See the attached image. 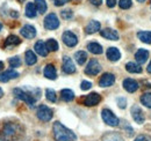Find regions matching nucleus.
Returning <instances> with one entry per match:
<instances>
[{"instance_id": "1", "label": "nucleus", "mask_w": 151, "mask_h": 141, "mask_svg": "<svg viewBox=\"0 0 151 141\" xmlns=\"http://www.w3.org/2000/svg\"><path fill=\"white\" fill-rule=\"evenodd\" d=\"M54 138L56 141H76L77 135L59 122H55L52 126Z\"/></svg>"}, {"instance_id": "2", "label": "nucleus", "mask_w": 151, "mask_h": 141, "mask_svg": "<svg viewBox=\"0 0 151 141\" xmlns=\"http://www.w3.org/2000/svg\"><path fill=\"white\" fill-rule=\"evenodd\" d=\"M13 94H14L19 100L23 101L26 104H28L29 106H34L35 102H36V100H35L29 93H27L26 90H23L22 88H14L13 89Z\"/></svg>"}, {"instance_id": "3", "label": "nucleus", "mask_w": 151, "mask_h": 141, "mask_svg": "<svg viewBox=\"0 0 151 141\" xmlns=\"http://www.w3.org/2000/svg\"><path fill=\"white\" fill-rule=\"evenodd\" d=\"M36 116L42 122H50L54 113H52V110L49 108V106L44 105V104H41L37 108V111H36Z\"/></svg>"}, {"instance_id": "4", "label": "nucleus", "mask_w": 151, "mask_h": 141, "mask_svg": "<svg viewBox=\"0 0 151 141\" xmlns=\"http://www.w3.org/2000/svg\"><path fill=\"white\" fill-rule=\"evenodd\" d=\"M101 117H102V120L107 125L112 126V127H115L120 124V119L114 115L113 112L109 110V109H104L101 111Z\"/></svg>"}, {"instance_id": "5", "label": "nucleus", "mask_w": 151, "mask_h": 141, "mask_svg": "<svg viewBox=\"0 0 151 141\" xmlns=\"http://www.w3.org/2000/svg\"><path fill=\"white\" fill-rule=\"evenodd\" d=\"M59 27V20L55 13L48 14L44 19V28L47 30H55Z\"/></svg>"}, {"instance_id": "6", "label": "nucleus", "mask_w": 151, "mask_h": 141, "mask_svg": "<svg viewBox=\"0 0 151 141\" xmlns=\"http://www.w3.org/2000/svg\"><path fill=\"white\" fill-rule=\"evenodd\" d=\"M100 70H101V65H100V63H99L96 59H91V60L88 61L86 68H85V73H86L87 75L94 76V75L100 73Z\"/></svg>"}, {"instance_id": "7", "label": "nucleus", "mask_w": 151, "mask_h": 141, "mask_svg": "<svg viewBox=\"0 0 151 141\" xmlns=\"http://www.w3.org/2000/svg\"><path fill=\"white\" fill-rule=\"evenodd\" d=\"M18 131H19V126H18L17 124L7 123V124H5V126H4V128H2V135H4L5 138L9 139V138L15 137V134L18 133Z\"/></svg>"}, {"instance_id": "8", "label": "nucleus", "mask_w": 151, "mask_h": 141, "mask_svg": "<svg viewBox=\"0 0 151 141\" xmlns=\"http://www.w3.org/2000/svg\"><path fill=\"white\" fill-rule=\"evenodd\" d=\"M101 101V96L98 93H91L83 98V104L86 106H94Z\"/></svg>"}, {"instance_id": "9", "label": "nucleus", "mask_w": 151, "mask_h": 141, "mask_svg": "<svg viewBox=\"0 0 151 141\" xmlns=\"http://www.w3.org/2000/svg\"><path fill=\"white\" fill-rule=\"evenodd\" d=\"M62 39L64 42V44L69 48H73L78 44V37L72 33V31H65L63 36H62Z\"/></svg>"}, {"instance_id": "10", "label": "nucleus", "mask_w": 151, "mask_h": 141, "mask_svg": "<svg viewBox=\"0 0 151 141\" xmlns=\"http://www.w3.org/2000/svg\"><path fill=\"white\" fill-rule=\"evenodd\" d=\"M62 68L63 72L65 74H73L76 72V66L75 63L72 61V59L68 56H64L63 57V65H62Z\"/></svg>"}, {"instance_id": "11", "label": "nucleus", "mask_w": 151, "mask_h": 141, "mask_svg": "<svg viewBox=\"0 0 151 141\" xmlns=\"http://www.w3.org/2000/svg\"><path fill=\"white\" fill-rule=\"evenodd\" d=\"M115 82V75L112 73H105L100 80H99V86L100 87H111Z\"/></svg>"}, {"instance_id": "12", "label": "nucleus", "mask_w": 151, "mask_h": 141, "mask_svg": "<svg viewBox=\"0 0 151 141\" xmlns=\"http://www.w3.org/2000/svg\"><path fill=\"white\" fill-rule=\"evenodd\" d=\"M132 119L138 124H143L144 123V113L142 111V109L138 105H132Z\"/></svg>"}, {"instance_id": "13", "label": "nucleus", "mask_w": 151, "mask_h": 141, "mask_svg": "<svg viewBox=\"0 0 151 141\" xmlns=\"http://www.w3.org/2000/svg\"><path fill=\"white\" fill-rule=\"evenodd\" d=\"M20 34L23 36L24 38H28V39H32L36 36V29L34 26H30V24H26L21 28L20 30Z\"/></svg>"}, {"instance_id": "14", "label": "nucleus", "mask_w": 151, "mask_h": 141, "mask_svg": "<svg viewBox=\"0 0 151 141\" xmlns=\"http://www.w3.org/2000/svg\"><path fill=\"white\" fill-rule=\"evenodd\" d=\"M100 35L106 39H111V41H117L119 39V33L116 30H114L112 28H106L102 29L100 31Z\"/></svg>"}, {"instance_id": "15", "label": "nucleus", "mask_w": 151, "mask_h": 141, "mask_svg": "<svg viewBox=\"0 0 151 141\" xmlns=\"http://www.w3.org/2000/svg\"><path fill=\"white\" fill-rule=\"evenodd\" d=\"M19 76V73L14 70H8L4 73H0V82H8L9 80L17 79Z\"/></svg>"}, {"instance_id": "16", "label": "nucleus", "mask_w": 151, "mask_h": 141, "mask_svg": "<svg viewBox=\"0 0 151 141\" xmlns=\"http://www.w3.org/2000/svg\"><path fill=\"white\" fill-rule=\"evenodd\" d=\"M123 88L128 93H135L138 89V82L134 79H124L123 80Z\"/></svg>"}, {"instance_id": "17", "label": "nucleus", "mask_w": 151, "mask_h": 141, "mask_svg": "<svg viewBox=\"0 0 151 141\" xmlns=\"http://www.w3.org/2000/svg\"><path fill=\"white\" fill-rule=\"evenodd\" d=\"M106 56H107V58L111 60V61H117V60H120V58H121V52H120V50L117 49V48H108L107 49V52H106Z\"/></svg>"}, {"instance_id": "18", "label": "nucleus", "mask_w": 151, "mask_h": 141, "mask_svg": "<svg viewBox=\"0 0 151 141\" xmlns=\"http://www.w3.org/2000/svg\"><path fill=\"white\" fill-rule=\"evenodd\" d=\"M100 27H101V24H100L99 21L92 20V21H90V22L87 23V26L85 27V33H86V34H90V35H91V34H94V33L100 30Z\"/></svg>"}, {"instance_id": "19", "label": "nucleus", "mask_w": 151, "mask_h": 141, "mask_svg": "<svg viewBox=\"0 0 151 141\" xmlns=\"http://www.w3.org/2000/svg\"><path fill=\"white\" fill-rule=\"evenodd\" d=\"M135 58H136V61L139 65H142V64H144L148 60V58H149V51L145 50V49H139V50H137V52L135 53Z\"/></svg>"}, {"instance_id": "20", "label": "nucleus", "mask_w": 151, "mask_h": 141, "mask_svg": "<svg viewBox=\"0 0 151 141\" xmlns=\"http://www.w3.org/2000/svg\"><path fill=\"white\" fill-rule=\"evenodd\" d=\"M44 76L47 79H50V80H56L57 78V70L55 68V66L52 64H48L45 67H44Z\"/></svg>"}, {"instance_id": "21", "label": "nucleus", "mask_w": 151, "mask_h": 141, "mask_svg": "<svg viewBox=\"0 0 151 141\" xmlns=\"http://www.w3.org/2000/svg\"><path fill=\"white\" fill-rule=\"evenodd\" d=\"M34 49H35L36 53H38V54L42 56V57H47V56H48V52H49V50L47 49V45H45V43H44L43 41L36 42Z\"/></svg>"}, {"instance_id": "22", "label": "nucleus", "mask_w": 151, "mask_h": 141, "mask_svg": "<svg viewBox=\"0 0 151 141\" xmlns=\"http://www.w3.org/2000/svg\"><path fill=\"white\" fill-rule=\"evenodd\" d=\"M37 14V9L34 2H28L26 6V16L29 19H33L36 16Z\"/></svg>"}, {"instance_id": "23", "label": "nucleus", "mask_w": 151, "mask_h": 141, "mask_svg": "<svg viewBox=\"0 0 151 141\" xmlns=\"http://www.w3.org/2000/svg\"><path fill=\"white\" fill-rule=\"evenodd\" d=\"M60 98L64 102H71L75 98V93L71 89H63L60 90Z\"/></svg>"}, {"instance_id": "24", "label": "nucleus", "mask_w": 151, "mask_h": 141, "mask_svg": "<svg viewBox=\"0 0 151 141\" xmlns=\"http://www.w3.org/2000/svg\"><path fill=\"white\" fill-rule=\"evenodd\" d=\"M87 50L90 51L91 53H93V54H101L102 53V46L99 44V43H96V42H91V43H88L87 44Z\"/></svg>"}, {"instance_id": "25", "label": "nucleus", "mask_w": 151, "mask_h": 141, "mask_svg": "<svg viewBox=\"0 0 151 141\" xmlns=\"http://www.w3.org/2000/svg\"><path fill=\"white\" fill-rule=\"evenodd\" d=\"M24 59H26V64L32 66V65H35L36 61H37V58H36V54L33 52L32 50H28L26 54H24Z\"/></svg>"}, {"instance_id": "26", "label": "nucleus", "mask_w": 151, "mask_h": 141, "mask_svg": "<svg viewBox=\"0 0 151 141\" xmlns=\"http://www.w3.org/2000/svg\"><path fill=\"white\" fill-rule=\"evenodd\" d=\"M21 43V39H20L18 36L15 35H11L6 38V42H5V46H14V45H19Z\"/></svg>"}, {"instance_id": "27", "label": "nucleus", "mask_w": 151, "mask_h": 141, "mask_svg": "<svg viewBox=\"0 0 151 141\" xmlns=\"http://www.w3.org/2000/svg\"><path fill=\"white\" fill-rule=\"evenodd\" d=\"M102 141H123V139L119 133L111 132V133H107L102 137Z\"/></svg>"}, {"instance_id": "28", "label": "nucleus", "mask_w": 151, "mask_h": 141, "mask_svg": "<svg viewBox=\"0 0 151 141\" xmlns=\"http://www.w3.org/2000/svg\"><path fill=\"white\" fill-rule=\"evenodd\" d=\"M75 59L78 65H84L85 61L87 60V53L85 51H77L75 53Z\"/></svg>"}, {"instance_id": "29", "label": "nucleus", "mask_w": 151, "mask_h": 141, "mask_svg": "<svg viewBox=\"0 0 151 141\" xmlns=\"http://www.w3.org/2000/svg\"><path fill=\"white\" fill-rule=\"evenodd\" d=\"M137 36L141 39V42L145 44H151V31H138Z\"/></svg>"}, {"instance_id": "30", "label": "nucleus", "mask_w": 151, "mask_h": 141, "mask_svg": "<svg viewBox=\"0 0 151 141\" xmlns=\"http://www.w3.org/2000/svg\"><path fill=\"white\" fill-rule=\"evenodd\" d=\"M34 4H35V6H36L37 13H40V14H44V13L47 12L48 6H47L45 0H35Z\"/></svg>"}, {"instance_id": "31", "label": "nucleus", "mask_w": 151, "mask_h": 141, "mask_svg": "<svg viewBox=\"0 0 151 141\" xmlns=\"http://www.w3.org/2000/svg\"><path fill=\"white\" fill-rule=\"evenodd\" d=\"M126 70L129 73H142V67L139 66V64H136V63L126 64Z\"/></svg>"}, {"instance_id": "32", "label": "nucleus", "mask_w": 151, "mask_h": 141, "mask_svg": "<svg viewBox=\"0 0 151 141\" xmlns=\"http://www.w3.org/2000/svg\"><path fill=\"white\" fill-rule=\"evenodd\" d=\"M23 90H26L27 93H29L36 101H37L38 98L41 97V90L38 88H33V87H24V88H22Z\"/></svg>"}, {"instance_id": "33", "label": "nucleus", "mask_w": 151, "mask_h": 141, "mask_svg": "<svg viewBox=\"0 0 151 141\" xmlns=\"http://www.w3.org/2000/svg\"><path fill=\"white\" fill-rule=\"evenodd\" d=\"M45 45H47V49H48L49 51L55 52V51L58 50V43H57L56 39H54V38L48 39V41H47V43H45Z\"/></svg>"}, {"instance_id": "34", "label": "nucleus", "mask_w": 151, "mask_h": 141, "mask_svg": "<svg viewBox=\"0 0 151 141\" xmlns=\"http://www.w3.org/2000/svg\"><path fill=\"white\" fill-rule=\"evenodd\" d=\"M141 103L147 108H151V93H144L141 96Z\"/></svg>"}, {"instance_id": "35", "label": "nucleus", "mask_w": 151, "mask_h": 141, "mask_svg": "<svg viewBox=\"0 0 151 141\" xmlns=\"http://www.w3.org/2000/svg\"><path fill=\"white\" fill-rule=\"evenodd\" d=\"M45 97H47V100H48V101H50V102L55 103V102L57 101L56 91H55V90H52V89L48 88L47 90H45Z\"/></svg>"}, {"instance_id": "36", "label": "nucleus", "mask_w": 151, "mask_h": 141, "mask_svg": "<svg viewBox=\"0 0 151 141\" xmlns=\"http://www.w3.org/2000/svg\"><path fill=\"white\" fill-rule=\"evenodd\" d=\"M8 63H9V65H11V67H13V68L21 66V59H20L18 56H14V57L9 58Z\"/></svg>"}, {"instance_id": "37", "label": "nucleus", "mask_w": 151, "mask_h": 141, "mask_svg": "<svg viewBox=\"0 0 151 141\" xmlns=\"http://www.w3.org/2000/svg\"><path fill=\"white\" fill-rule=\"evenodd\" d=\"M119 6L122 9H128L132 7V0H120L119 1Z\"/></svg>"}, {"instance_id": "38", "label": "nucleus", "mask_w": 151, "mask_h": 141, "mask_svg": "<svg viewBox=\"0 0 151 141\" xmlns=\"http://www.w3.org/2000/svg\"><path fill=\"white\" fill-rule=\"evenodd\" d=\"M60 16L64 19V20H69L73 16V12L71 9H64L60 12Z\"/></svg>"}, {"instance_id": "39", "label": "nucleus", "mask_w": 151, "mask_h": 141, "mask_svg": "<svg viewBox=\"0 0 151 141\" xmlns=\"http://www.w3.org/2000/svg\"><path fill=\"white\" fill-rule=\"evenodd\" d=\"M116 102H117L119 108H121V109H124V108L127 106V100H126L124 97H119V98L116 100Z\"/></svg>"}, {"instance_id": "40", "label": "nucleus", "mask_w": 151, "mask_h": 141, "mask_svg": "<svg viewBox=\"0 0 151 141\" xmlns=\"http://www.w3.org/2000/svg\"><path fill=\"white\" fill-rule=\"evenodd\" d=\"M91 87H92V82H90V81H83L80 85L81 90H88V89H91Z\"/></svg>"}, {"instance_id": "41", "label": "nucleus", "mask_w": 151, "mask_h": 141, "mask_svg": "<svg viewBox=\"0 0 151 141\" xmlns=\"http://www.w3.org/2000/svg\"><path fill=\"white\" fill-rule=\"evenodd\" d=\"M123 128H124V130H126V131L128 132V137H132V134H134V130H132V126H130V125H129V124H128V123H126V124H124V126H123Z\"/></svg>"}, {"instance_id": "42", "label": "nucleus", "mask_w": 151, "mask_h": 141, "mask_svg": "<svg viewBox=\"0 0 151 141\" xmlns=\"http://www.w3.org/2000/svg\"><path fill=\"white\" fill-rule=\"evenodd\" d=\"M134 141H151V137H149V135H138Z\"/></svg>"}, {"instance_id": "43", "label": "nucleus", "mask_w": 151, "mask_h": 141, "mask_svg": "<svg viewBox=\"0 0 151 141\" xmlns=\"http://www.w3.org/2000/svg\"><path fill=\"white\" fill-rule=\"evenodd\" d=\"M51 1L54 2L55 6H58V7H59V6H63V5H65L66 2H69L70 0H51Z\"/></svg>"}, {"instance_id": "44", "label": "nucleus", "mask_w": 151, "mask_h": 141, "mask_svg": "<svg viewBox=\"0 0 151 141\" xmlns=\"http://www.w3.org/2000/svg\"><path fill=\"white\" fill-rule=\"evenodd\" d=\"M116 2H117V0H106V4H107V6L109 8H113L114 6L116 5Z\"/></svg>"}, {"instance_id": "45", "label": "nucleus", "mask_w": 151, "mask_h": 141, "mask_svg": "<svg viewBox=\"0 0 151 141\" xmlns=\"http://www.w3.org/2000/svg\"><path fill=\"white\" fill-rule=\"evenodd\" d=\"M92 5H94V6H100L101 5V2H102V0H88Z\"/></svg>"}, {"instance_id": "46", "label": "nucleus", "mask_w": 151, "mask_h": 141, "mask_svg": "<svg viewBox=\"0 0 151 141\" xmlns=\"http://www.w3.org/2000/svg\"><path fill=\"white\" fill-rule=\"evenodd\" d=\"M11 16H12V18H18V16H19V13H18L17 11H12V12H11Z\"/></svg>"}, {"instance_id": "47", "label": "nucleus", "mask_w": 151, "mask_h": 141, "mask_svg": "<svg viewBox=\"0 0 151 141\" xmlns=\"http://www.w3.org/2000/svg\"><path fill=\"white\" fill-rule=\"evenodd\" d=\"M4 67H5V66H4V63H2L1 60H0V70H4Z\"/></svg>"}, {"instance_id": "48", "label": "nucleus", "mask_w": 151, "mask_h": 141, "mask_svg": "<svg viewBox=\"0 0 151 141\" xmlns=\"http://www.w3.org/2000/svg\"><path fill=\"white\" fill-rule=\"evenodd\" d=\"M147 70H148L149 73H151V61H150V64H149V66H148V68H147Z\"/></svg>"}, {"instance_id": "49", "label": "nucleus", "mask_w": 151, "mask_h": 141, "mask_svg": "<svg viewBox=\"0 0 151 141\" xmlns=\"http://www.w3.org/2000/svg\"><path fill=\"white\" fill-rule=\"evenodd\" d=\"M2 96H4V90H2V89L0 88V98H1Z\"/></svg>"}, {"instance_id": "50", "label": "nucleus", "mask_w": 151, "mask_h": 141, "mask_svg": "<svg viewBox=\"0 0 151 141\" xmlns=\"http://www.w3.org/2000/svg\"><path fill=\"white\" fill-rule=\"evenodd\" d=\"M137 1H138V2H144L145 0H137Z\"/></svg>"}, {"instance_id": "51", "label": "nucleus", "mask_w": 151, "mask_h": 141, "mask_svg": "<svg viewBox=\"0 0 151 141\" xmlns=\"http://www.w3.org/2000/svg\"><path fill=\"white\" fill-rule=\"evenodd\" d=\"M1 28H2V24H1V23H0V30H1Z\"/></svg>"}, {"instance_id": "52", "label": "nucleus", "mask_w": 151, "mask_h": 141, "mask_svg": "<svg viewBox=\"0 0 151 141\" xmlns=\"http://www.w3.org/2000/svg\"><path fill=\"white\" fill-rule=\"evenodd\" d=\"M73 1H76V2H78V1H80V0H73Z\"/></svg>"}]
</instances>
